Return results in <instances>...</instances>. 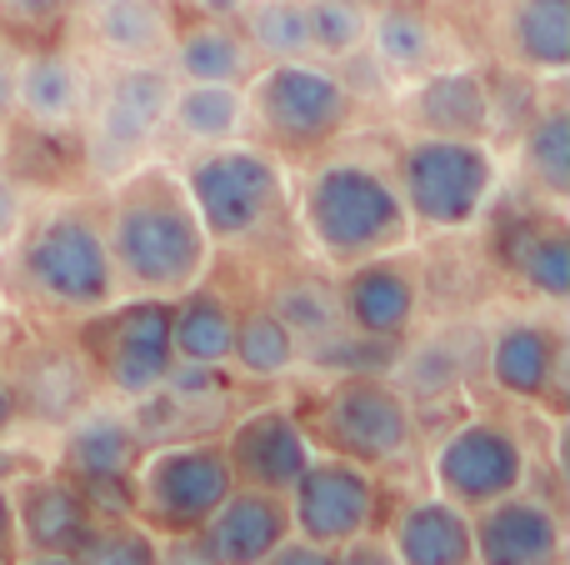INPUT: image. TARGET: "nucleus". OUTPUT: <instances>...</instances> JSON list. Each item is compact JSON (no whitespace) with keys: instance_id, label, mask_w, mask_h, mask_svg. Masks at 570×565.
Instances as JSON below:
<instances>
[{"instance_id":"f257e3e1","label":"nucleus","mask_w":570,"mask_h":565,"mask_svg":"<svg viewBox=\"0 0 570 565\" xmlns=\"http://www.w3.org/2000/svg\"><path fill=\"white\" fill-rule=\"evenodd\" d=\"M100 230H106L120 296L170 300L210 276L216 246L200 230L196 206L180 186V170L156 156L110 180Z\"/></svg>"},{"instance_id":"f03ea898","label":"nucleus","mask_w":570,"mask_h":565,"mask_svg":"<svg viewBox=\"0 0 570 565\" xmlns=\"http://www.w3.org/2000/svg\"><path fill=\"white\" fill-rule=\"evenodd\" d=\"M295 220H301V236L315 250V260L331 270L405 250L415 236L391 170L365 156L315 160L295 186Z\"/></svg>"},{"instance_id":"7ed1b4c3","label":"nucleus","mask_w":570,"mask_h":565,"mask_svg":"<svg viewBox=\"0 0 570 565\" xmlns=\"http://www.w3.org/2000/svg\"><path fill=\"white\" fill-rule=\"evenodd\" d=\"M6 256L16 266L20 296L46 316L80 320L120 296L106 230L86 206H50L40 216H26Z\"/></svg>"},{"instance_id":"20e7f679","label":"nucleus","mask_w":570,"mask_h":565,"mask_svg":"<svg viewBox=\"0 0 570 565\" xmlns=\"http://www.w3.org/2000/svg\"><path fill=\"white\" fill-rule=\"evenodd\" d=\"M176 170L200 216V230H206V240L216 250L261 240L285 216V206H291L285 160L250 136L210 146V150H190L186 166Z\"/></svg>"},{"instance_id":"39448f33","label":"nucleus","mask_w":570,"mask_h":565,"mask_svg":"<svg viewBox=\"0 0 570 565\" xmlns=\"http://www.w3.org/2000/svg\"><path fill=\"white\" fill-rule=\"evenodd\" d=\"M385 170L411 216V230H431V236H461L481 226L501 190V156L491 140L405 136Z\"/></svg>"},{"instance_id":"423d86ee","label":"nucleus","mask_w":570,"mask_h":565,"mask_svg":"<svg viewBox=\"0 0 570 565\" xmlns=\"http://www.w3.org/2000/svg\"><path fill=\"white\" fill-rule=\"evenodd\" d=\"M250 130H261V146L276 156H311L325 150L351 126L355 96L345 90L341 70L321 60H266L246 80Z\"/></svg>"},{"instance_id":"0eeeda50","label":"nucleus","mask_w":570,"mask_h":565,"mask_svg":"<svg viewBox=\"0 0 570 565\" xmlns=\"http://www.w3.org/2000/svg\"><path fill=\"white\" fill-rule=\"evenodd\" d=\"M236 490L226 450L210 436H176L140 450L130 470V516L156 536H190Z\"/></svg>"},{"instance_id":"6e6552de","label":"nucleus","mask_w":570,"mask_h":565,"mask_svg":"<svg viewBox=\"0 0 570 565\" xmlns=\"http://www.w3.org/2000/svg\"><path fill=\"white\" fill-rule=\"evenodd\" d=\"M80 330L86 370L110 400L130 406L166 386L176 350H170V300L160 296H116L110 306L90 310Z\"/></svg>"},{"instance_id":"1a4fd4ad","label":"nucleus","mask_w":570,"mask_h":565,"mask_svg":"<svg viewBox=\"0 0 570 565\" xmlns=\"http://www.w3.org/2000/svg\"><path fill=\"white\" fill-rule=\"evenodd\" d=\"M176 76L166 70V60H130V66H110L106 80L90 90L80 130H86V160L96 166V176L116 180L130 166L150 160L156 140L166 136V106Z\"/></svg>"},{"instance_id":"9d476101","label":"nucleus","mask_w":570,"mask_h":565,"mask_svg":"<svg viewBox=\"0 0 570 565\" xmlns=\"http://www.w3.org/2000/svg\"><path fill=\"white\" fill-rule=\"evenodd\" d=\"M305 430L315 450L345 456L365 470H385L411 456L421 420L391 376H335L315 400Z\"/></svg>"},{"instance_id":"9b49d317","label":"nucleus","mask_w":570,"mask_h":565,"mask_svg":"<svg viewBox=\"0 0 570 565\" xmlns=\"http://www.w3.org/2000/svg\"><path fill=\"white\" fill-rule=\"evenodd\" d=\"M531 480V450L505 420H455L431 450V490L461 511H485Z\"/></svg>"},{"instance_id":"f8f14e48","label":"nucleus","mask_w":570,"mask_h":565,"mask_svg":"<svg viewBox=\"0 0 570 565\" xmlns=\"http://www.w3.org/2000/svg\"><path fill=\"white\" fill-rule=\"evenodd\" d=\"M140 430L130 420V406H80L60 426L56 470H66L86 490L96 516H130V470L140 460Z\"/></svg>"},{"instance_id":"ddd939ff","label":"nucleus","mask_w":570,"mask_h":565,"mask_svg":"<svg viewBox=\"0 0 570 565\" xmlns=\"http://www.w3.org/2000/svg\"><path fill=\"white\" fill-rule=\"evenodd\" d=\"M285 511H291L295 536L335 551L375 526L381 486H375V470L355 466L345 456H331V450H315L311 466L301 470V480L285 490Z\"/></svg>"},{"instance_id":"4468645a","label":"nucleus","mask_w":570,"mask_h":565,"mask_svg":"<svg viewBox=\"0 0 570 565\" xmlns=\"http://www.w3.org/2000/svg\"><path fill=\"white\" fill-rule=\"evenodd\" d=\"M335 306H341V320L351 330L401 346L421 326V310H425L421 270H415V260L405 250L345 266L335 270Z\"/></svg>"},{"instance_id":"2eb2a0df","label":"nucleus","mask_w":570,"mask_h":565,"mask_svg":"<svg viewBox=\"0 0 570 565\" xmlns=\"http://www.w3.org/2000/svg\"><path fill=\"white\" fill-rule=\"evenodd\" d=\"M220 450H226V466H230V476H236V486L285 496V490L301 480V470L311 466L315 440H311V430H305L301 410L256 406L230 420Z\"/></svg>"},{"instance_id":"dca6fc26","label":"nucleus","mask_w":570,"mask_h":565,"mask_svg":"<svg viewBox=\"0 0 570 565\" xmlns=\"http://www.w3.org/2000/svg\"><path fill=\"white\" fill-rule=\"evenodd\" d=\"M401 120L411 136H455L491 140L495 136V90L465 60L425 70L401 86Z\"/></svg>"},{"instance_id":"f3484780","label":"nucleus","mask_w":570,"mask_h":565,"mask_svg":"<svg viewBox=\"0 0 570 565\" xmlns=\"http://www.w3.org/2000/svg\"><path fill=\"white\" fill-rule=\"evenodd\" d=\"M471 561L475 565H566L561 511L535 490H511L485 511H471Z\"/></svg>"},{"instance_id":"a211bd4d","label":"nucleus","mask_w":570,"mask_h":565,"mask_svg":"<svg viewBox=\"0 0 570 565\" xmlns=\"http://www.w3.org/2000/svg\"><path fill=\"white\" fill-rule=\"evenodd\" d=\"M10 511H16V551L20 556H76L86 531L96 526L86 490L66 470L30 466L10 480Z\"/></svg>"},{"instance_id":"6ab92c4d","label":"nucleus","mask_w":570,"mask_h":565,"mask_svg":"<svg viewBox=\"0 0 570 565\" xmlns=\"http://www.w3.org/2000/svg\"><path fill=\"white\" fill-rule=\"evenodd\" d=\"M561 360H566L561 330L541 316H505L481 340V366L491 376V386L505 400H525V406H541V400H551L561 390Z\"/></svg>"},{"instance_id":"aec40b11","label":"nucleus","mask_w":570,"mask_h":565,"mask_svg":"<svg viewBox=\"0 0 570 565\" xmlns=\"http://www.w3.org/2000/svg\"><path fill=\"white\" fill-rule=\"evenodd\" d=\"M365 56L385 70V80L405 86V80L425 76V70L445 66L451 46L425 0H381L371 6V30H365Z\"/></svg>"},{"instance_id":"412c9836","label":"nucleus","mask_w":570,"mask_h":565,"mask_svg":"<svg viewBox=\"0 0 570 565\" xmlns=\"http://www.w3.org/2000/svg\"><path fill=\"white\" fill-rule=\"evenodd\" d=\"M285 536H291L285 496L250 490V486H236L216 511H210L206 526H200V541H206V551L216 565H261Z\"/></svg>"},{"instance_id":"4be33fe9","label":"nucleus","mask_w":570,"mask_h":565,"mask_svg":"<svg viewBox=\"0 0 570 565\" xmlns=\"http://www.w3.org/2000/svg\"><path fill=\"white\" fill-rule=\"evenodd\" d=\"M86 70L66 50H20L16 60V116L26 126L46 130V136H66L80 130L86 116Z\"/></svg>"},{"instance_id":"5701e85b","label":"nucleus","mask_w":570,"mask_h":565,"mask_svg":"<svg viewBox=\"0 0 570 565\" xmlns=\"http://www.w3.org/2000/svg\"><path fill=\"white\" fill-rule=\"evenodd\" d=\"M401 565H475L471 561V511L451 506L445 496H415L385 526Z\"/></svg>"},{"instance_id":"b1692460","label":"nucleus","mask_w":570,"mask_h":565,"mask_svg":"<svg viewBox=\"0 0 570 565\" xmlns=\"http://www.w3.org/2000/svg\"><path fill=\"white\" fill-rule=\"evenodd\" d=\"M501 46L515 70L561 80L570 70V0H505Z\"/></svg>"},{"instance_id":"393cba45","label":"nucleus","mask_w":570,"mask_h":565,"mask_svg":"<svg viewBox=\"0 0 570 565\" xmlns=\"http://www.w3.org/2000/svg\"><path fill=\"white\" fill-rule=\"evenodd\" d=\"M261 60L250 56L246 36L236 20H190L176 26V40L166 50V70L176 80H196V86H246L250 70Z\"/></svg>"},{"instance_id":"a878e982","label":"nucleus","mask_w":570,"mask_h":565,"mask_svg":"<svg viewBox=\"0 0 570 565\" xmlns=\"http://www.w3.org/2000/svg\"><path fill=\"white\" fill-rule=\"evenodd\" d=\"M166 136H176L186 150H210V146L250 136L246 86H196V80H176L170 106H166Z\"/></svg>"},{"instance_id":"bb28decb","label":"nucleus","mask_w":570,"mask_h":565,"mask_svg":"<svg viewBox=\"0 0 570 565\" xmlns=\"http://www.w3.org/2000/svg\"><path fill=\"white\" fill-rule=\"evenodd\" d=\"M90 36L110 66L130 60H166L176 40V10L166 0H96L90 6Z\"/></svg>"},{"instance_id":"cd10ccee","label":"nucleus","mask_w":570,"mask_h":565,"mask_svg":"<svg viewBox=\"0 0 570 565\" xmlns=\"http://www.w3.org/2000/svg\"><path fill=\"white\" fill-rule=\"evenodd\" d=\"M230 340H236V306L226 300V290L196 280L190 290L170 296V350L180 366L226 370Z\"/></svg>"},{"instance_id":"c85d7f7f","label":"nucleus","mask_w":570,"mask_h":565,"mask_svg":"<svg viewBox=\"0 0 570 565\" xmlns=\"http://www.w3.org/2000/svg\"><path fill=\"white\" fill-rule=\"evenodd\" d=\"M505 270L546 306L570 300V240L561 216H531L505 230Z\"/></svg>"},{"instance_id":"c756f323","label":"nucleus","mask_w":570,"mask_h":565,"mask_svg":"<svg viewBox=\"0 0 570 565\" xmlns=\"http://www.w3.org/2000/svg\"><path fill=\"white\" fill-rule=\"evenodd\" d=\"M481 350V346H475ZM475 350L455 346L451 330H435V336H421L415 346L395 350V366H391V380L401 386V396L411 400H445L465 386V370H471Z\"/></svg>"},{"instance_id":"7c9ffc66","label":"nucleus","mask_w":570,"mask_h":565,"mask_svg":"<svg viewBox=\"0 0 570 565\" xmlns=\"http://www.w3.org/2000/svg\"><path fill=\"white\" fill-rule=\"evenodd\" d=\"M521 170L546 206L561 210L570 200V110L566 100H546L521 136Z\"/></svg>"},{"instance_id":"2f4dec72","label":"nucleus","mask_w":570,"mask_h":565,"mask_svg":"<svg viewBox=\"0 0 570 565\" xmlns=\"http://www.w3.org/2000/svg\"><path fill=\"white\" fill-rule=\"evenodd\" d=\"M226 366L246 380H285L291 370H301V340L271 306L236 310V340H230Z\"/></svg>"},{"instance_id":"473e14b6","label":"nucleus","mask_w":570,"mask_h":565,"mask_svg":"<svg viewBox=\"0 0 570 565\" xmlns=\"http://www.w3.org/2000/svg\"><path fill=\"white\" fill-rule=\"evenodd\" d=\"M250 56L266 60H305L311 56V30H305V0H250L236 16Z\"/></svg>"},{"instance_id":"72a5a7b5","label":"nucleus","mask_w":570,"mask_h":565,"mask_svg":"<svg viewBox=\"0 0 570 565\" xmlns=\"http://www.w3.org/2000/svg\"><path fill=\"white\" fill-rule=\"evenodd\" d=\"M266 306L291 326V336L301 340V346H311V340L331 336L335 326H345L341 306H335V280H321V276H285L281 286L271 290Z\"/></svg>"},{"instance_id":"f704fd0d","label":"nucleus","mask_w":570,"mask_h":565,"mask_svg":"<svg viewBox=\"0 0 570 565\" xmlns=\"http://www.w3.org/2000/svg\"><path fill=\"white\" fill-rule=\"evenodd\" d=\"M305 30H311V60L341 66V60L365 50L371 6H361V0H305Z\"/></svg>"},{"instance_id":"c9c22d12","label":"nucleus","mask_w":570,"mask_h":565,"mask_svg":"<svg viewBox=\"0 0 570 565\" xmlns=\"http://www.w3.org/2000/svg\"><path fill=\"white\" fill-rule=\"evenodd\" d=\"M156 546L160 536L140 526L136 516H96L76 561L80 565H156Z\"/></svg>"},{"instance_id":"e433bc0d","label":"nucleus","mask_w":570,"mask_h":565,"mask_svg":"<svg viewBox=\"0 0 570 565\" xmlns=\"http://www.w3.org/2000/svg\"><path fill=\"white\" fill-rule=\"evenodd\" d=\"M335 565H401L391 551V541H385V531H361V536H351L345 546H335Z\"/></svg>"},{"instance_id":"4c0bfd02","label":"nucleus","mask_w":570,"mask_h":565,"mask_svg":"<svg viewBox=\"0 0 570 565\" xmlns=\"http://www.w3.org/2000/svg\"><path fill=\"white\" fill-rule=\"evenodd\" d=\"M66 10H70V0H0V20H10V26H26V30L56 26Z\"/></svg>"},{"instance_id":"58836bf2","label":"nucleus","mask_w":570,"mask_h":565,"mask_svg":"<svg viewBox=\"0 0 570 565\" xmlns=\"http://www.w3.org/2000/svg\"><path fill=\"white\" fill-rule=\"evenodd\" d=\"M20 226H26V190L0 170V256H6L10 240L20 236Z\"/></svg>"},{"instance_id":"ea45409f","label":"nucleus","mask_w":570,"mask_h":565,"mask_svg":"<svg viewBox=\"0 0 570 565\" xmlns=\"http://www.w3.org/2000/svg\"><path fill=\"white\" fill-rule=\"evenodd\" d=\"M261 565H335V551L331 546H315V541H305V536H285L276 551H271Z\"/></svg>"},{"instance_id":"a19ab883","label":"nucleus","mask_w":570,"mask_h":565,"mask_svg":"<svg viewBox=\"0 0 570 565\" xmlns=\"http://www.w3.org/2000/svg\"><path fill=\"white\" fill-rule=\"evenodd\" d=\"M156 565H216V561H210V551H206V541H200V531H190V536H160Z\"/></svg>"},{"instance_id":"79ce46f5","label":"nucleus","mask_w":570,"mask_h":565,"mask_svg":"<svg viewBox=\"0 0 570 565\" xmlns=\"http://www.w3.org/2000/svg\"><path fill=\"white\" fill-rule=\"evenodd\" d=\"M16 60H20V50L0 40V126L16 120Z\"/></svg>"},{"instance_id":"37998d69","label":"nucleus","mask_w":570,"mask_h":565,"mask_svg":"<svg viewBox=\"0 0 570 565\" xmlns=\"http://www.w3.org/2000/svg\"><path fill=\"white\" fill-rule=\"evenodd\" d=\"M20 426V390L10 376H0V440H10Z\"/></svg>"},{"instance_id":"c03bdc74","label":"nucleus","mask_w":570,"mask_h":565,"mask_svg":"<svg viewBox=\"0 0 570 565\" xmlns=\"http://www.w3.org/2000/svg\"><path fill=\"white\" fill-rule=\"evenodd\" d=\"M30 470V456L16 446V440H0V486H10L16 476H26Z\"/></svg>"},{"instance_id":"a18cd8bd","label":"nucleus","mask_w":570,"mask_h":565,"mask_svg":"<svg viewBox=\"0 0 570 565\" xmlns=\"http://www.w3.org/2000/svg\"><path fill=\"white\" fill-rule=\"evenodd\" d=\"M190 10H196L200 20H236L240 10L250 6V0H186Z\"/></svg>"},{"instance_id":"49530a36","label":"nucleus","mask_w":570,"mask_h":565,"mask_svg":"<svg viewBox=\"0 0 570 565\" xmlns=\"http://www.w3.org/2000/svg\"><path fill=\"white\" fill-rule=\"evenodd\" d=\"M0 551H16V511H10V486H0Z\"/></svg>"},{"instance_id":"de8ad7c7","label":"nucleus","mask_w":570,"mask_h":565,"mask_svg":"<svg viewBox=\"0 0 570 565\" xmlns=\"http://www.w3.org/2000/svg\"><path fill=\"white\" fill-rule=\"evenodd\" d=\"M10 565H80L76 556H20V561H10Z\"/></svg>"},{"instance_id":"09e8293b","label":"nucleus","mask_w":570,"mask_h":565,"mask_svg":"<svg viewBox=\"0 0 570 565\" xmlns=\"http://www.w3.org/2000/svg\"><path fill=\"white\" fill-rule=\"evenodd\" d=\"M10 561H16V556H10V551H0V565H10Z\"/></svg>"},{"instance_id":"8fccbe9b","label":"nucleus","mask_w":570,"mask_h":565,"mask_svg":"<svg viewBox=\"0 0 570 565\" xmlns=\"http://www.w3.org/2000/svg\"><path fill=\"white\" fill-rule=\"evenodd\" d=\"M0 336H6V306H0Z\"/></svg>"},{"instance_id":"3c124183","label":"nucleus","mask_w":570,"mask_h":565,"mask_svg":"<svg viewBox=\"0 0 570 565\" xmlns=\"http://www.w3.org/2000/svg\"><path fill=\"white\" fill-rule=\"evenodd\" d=\"M361 6H381V0H361Z\"/></svg>"}]
</instances>
